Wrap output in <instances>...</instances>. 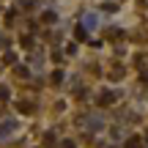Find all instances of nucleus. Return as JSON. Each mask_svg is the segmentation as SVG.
<instances>
[{"mask_svg": "<svg viewBox=\"0 0 148 148\" xmlns=\"http://www.w3.org/2000/svg\"><path fill=\"white\" fill-rule=\"evenodd\" d=\"M96 101H99L101 107H110L112 101H115V93H112V90H101V93H99V99H96Z\"/></svg>", "mask_w": 148, "mask_h": 148, "instance_id": "nucleus-2", "label": "nucleus"}, {"mask_svg": "<svg viewBox=\"0 0 148 148\" xmlns=\"http://www.w3.org/2000/svg\"><path fill=\"white\" fill-rule=\"evenodd\" d=\"M41 19L47 22V25H52V22L58 19V14H55V11H44V14H41Z\"/></svg>", "mask_w": 148, "mask_h": 148, "instance_id": "nucleus-4", "label": "nucleus"}, {"mask_svg": "<svg viewBox=\"0 0 148 148\" xmlns=\"http://www.w3.org/2000/svg\"><path fill=\"white\" fill-rule=\"evenodd\" d=\"M14 129H16V121L0 123V143H5V137H11V134H14Z\"/></svg>", "mask_w": 148, "mask_h": 148, "instance_id": "nucleus-1", "label": "nucleus"}, {"mask_svg": "<svg viewBox=\"0 0 148 148\" xmlns=\"http://www.w3.org/2000/svg\"><path fill=\"white\" fill-rule=\"evenodd\" d=\"M126 148H140V137H129L126 140Z\"/></svg>", "mask_w": 148, "mask_h": 148, "instance_id": "nucleus-7", "label": "nucleus"}, {"mask_svg": "<svg viewBox=\"0 0 148 148\" xmlns=\"http://www.w3.org/2000/svg\"><path fill=\"white\" fill-rule=\"evenodd\" d=\"M8 99V88H3V85H0V101H5Z\"/></svg>", "mask_w": 148, "mask_h": 148, "instance_id": "nucleus-13", "label": "nucleus"}, {"mask_svg": "<svg viewBox=\"0 0 148 148\" xmlns=\"http://www.w3.org/2000/svg\"><path fill=\"white\" fill-rule=\"evenodd\" d=\"M60 79H63V71H60V69L52 71V82H60Z\"/></svg>", "mask_w": 148, "mask_h": 148, "instance_id": "nucleus-11", "label": "nucleus"}, {"mask_svg": "<svg viewBox=\"0 0 148 148\" xmlns=\"http://www.w3.org/2000/svg\"><path fill=\"white\" fill-rule=\"evenodd\" d=\"M14 74H19L22 79H25V77H30V71H27L25 66H14Z\"/></svg>", "mask_w": 148, "mask_h": 148, "instance_id": "nucleus-5", "label": "nucleus"}, {"mask_svg": "<svg viewBox=\"0 0 148 148\" xmlns=\"http://www.w3.org/2000/svg\"><path fill=\"white\" fill-rule=\"evenodd\" d=\"M104 11H107V14H115L118 5H115V3H107V5H104Z\"/></svg>", "mask_w": 148, "mask_h": 148, "instance_id": "nucleus-9", "label": "nucleus"}, {"mask_svg": "<svg viewBox=\"0 0 148 148\" xmlns=\"http://www.w3.org/2000/svg\"><path fill=\"white\" fill-rule=\"evenodd\" d=\"M60 148H77V143H74V140H63V143H60Z\"/></svg>", "mask_w": 148, "mask_h": 148, "instance_id": "nucleus-12", "label": "nucleus"}, {"mask_svg": "<svg viewBox=\"0 0 148 148\" xmlns=\"http://www.w3.org/2000/svg\"><path fill=\"white\" fill-rule=\"evenodd\" d=\"M14 60H16V55H14V52H5V58H3V63H14Z\"/></svg>", "mask_w": 148, "mask_h": 148, "instance_id": "nucleus-10", "label": "nucleus"}, {"mask_svg": "<svg viewBox=\"0 0 148 148\" xmlns=\"http://www.w3.org/2000/svg\"><path fill=\"white\" fill-rule=\"evenodd\" d=\"M16 107H19V112H33V104H30V101H19Z\"/></svg>", "mask_w": 148, "mask_h": 148, "instance_id": "nucleus-6", "label": "nucleus"}, {"mask_svg": "<svg viewBox=\"0 0 148 148\" xmlns=\"http://www.w3.org/2000/svg\"><path fill=\"white\" fill-rule=\"evenodd\" d=\"M0 47H3V36H0Z\"/></svg>", "mask_w": 148, "mask_h": 148, "instance_id": "nucleus-14", "label": "nucleus"}, {"mask_svg": "<svg viewBox=\"0 0 148 148\" xmlns=\"http://www.w3.org/2000/svg\"><path fill=\"white\" fill-rule=\"evenodd\" d=\"M77 38H79V41H85V38H88V30H85V27H77Z\"/></svg>", "mask_w": 148, "mask_h": 148, "instance_id": "nucleus-8", "label": "nucleus"}, {"mask_svg": "<svg viewBox=\"0 0 148 148\" xmlns=\"http://www.w3.org/2000/svg\"><path fill=\"white\" fill-rule=\"evenodd\" d=\"M79 27H85V30H88V27H96V16H93V14L82 16V25H79Z\"/></svg>", "mask_w": 148, "mask_h": 148, "instance_id": "nucleus-3", "label": "nucleus"}]
</instances>
